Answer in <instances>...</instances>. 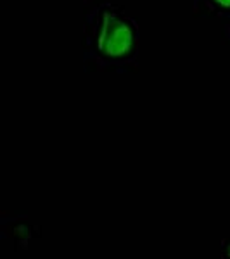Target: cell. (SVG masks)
<instances>
[{"label":"cell","instance_id":"1","mask_svg":"<svg viewBox=\"0 0 230 259\" xmlns=\"http://www.w3.org/2000/svg\"><path fill=\"white\" fill-rule=\"evenodd\" d=\"M140 38L139 19L118 0H82L83 73H137Z\"/></svg>","mask_w":230,"mask_h":259},{"label":"cell","instance_id":"4","mask_svg":"<svg viewBox=\"0 0 230 259\" xmlns=\"http://www.w3.org/2000/svg\"><path fill=\"white\" fill-rule=\"evenodd\" d=\"M220 256L225 259H230V237H225L220 242Z\"/></svg>","mask_w":230,"mask_h":259},{"label":"cell","instance_id":"5","mask_svg":"<svg viewBox=\"0 0 230 259\" xmlns=\"http://www.w3.org/2000/svg\"><path fill=\"white\" fill-rule=\"evenodd\" d=\"M221 36H223L225 44L230 45V19L221 23Z\"/></svg>","mask_w":230,"mask_h":259},{"label":"cell","instance_id":"2","mask_svg":"<svg viewBox=\"0 0 230 259\" xmlns=\"http://www.w3.org/2000/svg\"><path fill=\"white\" fill-rule=\"evenodd\" d=\"M42 228L23 211H7L0 214V240L9 244L14 252L28 250L36 239H40Z\"/></svg>","mask_w":230,"mask_h":259},{"label":"cell","instance_id":"3","mask_svg":"<svg viewBox=\"0 0 230 259\" xmlns=\"http://www.w3.org/2000/svg\"><path fill=\"white\" fill-rule=\"evenodd\" d=\"M192 16L196 19H230V0H192Z\"/></svg>","mask_w":230,"mask_h":259}]
</instances>
